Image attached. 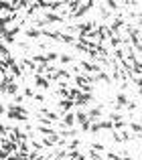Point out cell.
<instances>
[{"mask_svg":"<svg viewBox=\"0 0 142 160\" xmlns=\"http://www.w3.org/2000/svg\"><path fill=\"white\" fill-rule=\"evenodd\" d=\"M35 99H37V102H45V95H43V93H37Z\"/></svg>","mask_w":142,"mask_h":160,"instance_id":"cell-29","label":"cell"},{"mask_svg":"<svg viewBox=\"0 0 142 160\" xmlns=\"http://www.w3.org/2000/svg\"><path fill=\"white\" fill-rule=\"evenodd\" d=\"M75 118H77V126H83L85 122H89V118H87V112H85V109H81V112H75Z\"/></svg>","mask_w":142,"mask_h":160,"instance_id":"cell-12","label":"cell"},{"mask_svg":"<svg viewBox=\"0 0 142 160\" xmlns=\"http://www.w3.org/2000/svg\"><path fill=\"white\" fill-rule=\"evenodd\" d=\"M73 126H77L75 112H67V113H65V118L59 122V128H73Z\"/></svg>","mask_w":142,"mask_h":160,"instance_id":"cell-4","label":"cell"},{"mask_svg":"<svg viewBox=\"0 0 142 160\" xmlns=\"http://www.w3.org/2000/svg\"><path fill=\"white\" fill-rule=\"evenodd\" d=\"M24 37H27L28 41H37V39L43 37V31H39V28H35V27H28L27 31H24Z\"/></svg>","mask_w":142,"mask_h":160,"instance_id":"cell-9","label":"cell"},{"mask_svg":"<svg viewBox=\"0 0 142 160\" xmlns=\"http://www.w3.org/2000/svg\"><path fill=\"white\" fill-rule=\"evenodd\" d=\"M45 55H47V61L49 63H51V61H59V57H61V53H55V51H47Z\"/></svg>","mask_w":142,"mask_h":160,"instance_id":"cell-22","label":"cell"},{"mask_svg":"<svg viewBox=\"0 0 142 160\" xmlns=\"http://www.w3.org/2000/svg\"><path fill=\"white\" fill-rule=\"evenodd\" d=\"M89 148H94V150H98V152H106V146L104 144H99V142H94V144L89 146Z\"/></svg>","mask_w":142,"mask_h":160,"instance_id":"cell-26","label":"cell"},{"mask_svg":"<svg viewBox=\"0 0 142 160\" xmlns=\"http://www.w3.org/2000/svg\"><path fill=\"white\" fill-rule=\"evenodd\" d=\"M31 81L35 83V87H37V89H41V91H47L49 87H51V81H49L45 75H35Z\"/></svg>","mask_w":142,"mask_h":160,"instance_id":"cell-3","label":"cell"},{"mask_svg":"<svg viewBox=\"0 0 142 160\" xmlns=\"http://www.w3.org/2000/svg\"><path fill=\"white\" fill-rule=\"evenodd\" d=\"M95 6V2H85V4H81V6H79V10L75 12V14H71L69 18L71 20H77V18H83V14H85L87 10H91V8Z\"/></svg>","mask_w":142,"mask_h":160,"instance_id":"cell-7","label":"cell"},{"mask_svg":"<svg viewBox=\"0 0 142 160\" xmlns=\"http://www.w3.org/2000/svg\"><path fill=\"white\" fill-rule=\"evenodd\" d=\"M99 12H102V18H104V20H108V18H112V16H116L114 12H112L110 8L106 6V4H99Z\"/></svg>","mask_w":142,"mask_h":160,"instance_id":"cell-14","label":"cell"},{"mask_svg":"<svg viewBox=\"0 0 142 160\" xmlns=\"http://www.w3.org/2000/svg\"><path fill=\"white\" fill-rule=\"evenodd\" d=\"M102 109H104L102 106L87 109V118H89V122H99V120H102Z\"/></svg>","mask_w":142,"mask_h":160,"instance_id":"cell-10","label":"cell"},{"mask_svg":"<svg viewBox=\"0 0 142 160\" xmlns=\"http://www.w3.org/2000/svg\"><path fill=\"white\" fill-rule=\"evenodd\" d=\"M23 93H24V98H31V99H35V91H33V87L31 85H24V89H23Z\"/></svg>","mask_w":142,"mask_h":160,"instance_id":"cell-23","label":"cell"},{"mask_svg":"<svg viewBox=\"0 0 142 160\" xmlns=\"http://www.w3.org/2000/svg\"><path fill=\"white\" fill-rule=\"evenodd\" d=\"M112 140H114L116 144H124V140H122V136H120V132H116V130L112 132Z\"/></svg>","mask_w":142,"mask_h":160,"instance_id":"cell-25","label":"cell"},{"mask_svg":"<svg viewBox=\"0 0 142 160\" xmlns=\"http://www.w3.org/2000/svg\"><path fill=\"white\" fill-rule=\"evenodd\" d=\"M73 108H77L73 99H59V109H61V112L67 113V112H71Z\"/></svg>","mask_w":142,"mask_h":160,"instance_id":"cell-11","label":"cell"},{"mask_svg":"<svg viewBox=\"0 0 142 160\" xmlns=\"http://www.w3.org/2000/svg\"><path fill=\"white\" fill-rule=\"evenodd\" d=\"M106 158L108 160H124V156L118 154V152H106Z\"/></svg>","mask_w":142,"mask_h":160,"instance_id":"cell-24","label":"cell"},{"mask_svg":"<svg viewBox=\"0 0 142 160\" xmlns=\"http://www.w3.org/2000/svg\"><path fill=\"white\" fill-rule=\"evenodd\" d=\"M37 118H45V120H51V122H59L61 113L59 112H51V109H47V108H41V109H37Z\"/></svg>","mask_w":142,"mask_h":160,"instance_id":"cell-2","label":"cell"},{"mask_svg":"<svg viewBox=\"0 0 142 160\" xmlns=\"http://www.w3.org/2000/svg\"><path fill=\"white\" fill-rule=\"evenodd\" d=\"M57 134H59L61 138H69V140H73V138H79V130H75V128H59L57 130Z\"/></svg>","mask_w":142,"mask_h":160,"instance_id":"cell-6","label":"cell"},{"mask_svg":"<svg viewBox=\"0 0 142 160\" xmlns=\"http://www.w3.org/2000/svg\"><path fill=\"white\" fill-rule=\"evenodd\" d=\"M59 61H61V63H65V65H67V63H77V59H75L73 55H69V53H61Z\"/></svg>","mask_w":142,"mask_h":160,"instance_id":"cell-17","label":"cell"},{"mask_svg":"<svg viewBox=\"0 0 142 160\" xmlns=\"http://www.w3.org/2000/svg\"><path fill=\"white\" fill-rule=\"evenodd\" d=\"M108 120H110V122H114V124H116V122H122V120H124V116H122L120 112H112L110 116H108Z\"/></svg>","mask_w":142,"mask_h":160,"instance_id":"cell-21","label":"cell"},{"mask_svg":"<svg viewBox=\"0 0 142 160\" xmlns=\"http://www.w3.org/2000/svg\"><path fill=\"white\" fill-rule=\"evenodd\" d=\"M81 148V140L79 138H73V140L67 142V150H79Z\"/></svg>","mask_w":142,"mask_h":160,"instance_id":"cell-18","label":"cell"},{"mask_svg":"<svg viewBox=\"0 0 142 160\" xmlns=\"http://www.w3.org/2000/svg\"><path fill=\"white\" fill-rule=\"evenodd\" d=\"M128 128H132V132H134L138 138H142V124H138V122H130Z\"/></svg>","mask_w":142,"mask_h":160,"instance_id":"cell-16","label":"cell"},{"mask_svg":"<svg viewBox=\"0 0 142 160\" xmlns=\"http://www.w3.org/2000/svg\"><path fill=\"white\" fill-rule=\"evenodd\" d=\"M43 20L47 22V27H49V24H53V22H65L63 16L55 14V12H47V14H43Z\"/></svg>","mask_w":142,"mask_h":160,"instance_id":"cell-8","label":"cell"},{"mask_svg":"<svg viewBox=\"0 0 142 160\" xmlns=\"http://www.w3.org/2000/svg\"><path fill=\"white\" fill-rule=\"evenodd\" d=\"M95 79H98V81H104L106 85H112V77L106 73V71H99V73L95 75Z\"/></svg>","mask_w":142,"mask_h":160,"instance_id":"cell-15","label":"cell"},{"mask_svg":"<svg viewBox=\"0 0 142 160\" xmlns=\"http://www.w3.org/2000/svg\"><path fill=\"white\" fill-rule=\"evenodd\" d=\"M23 98H24V95H14V103H20V106H23Z\"/></svg>","mask_w":142,"mask_h":160,"instance_id":"cell-28","label":"cell"},{"mask_svg":"<svg viewBox=\"0 0 142 160\" xmlns=\"http://www.w3.org/2000/svg\"><path fill=\"white\" fill-rule=\"evenodd\" d=\"M94 102H95L94 93H81L77 99H75V106H77V108H87L89 103H94Z\"/></svg>","mask_w":142,"mask_h":160,"instance_id":"cell-5","label":"cell"},{"mask_svg":"<svg viewBox=\"0 0 142 160\" xmlns=\"http://www.w3.org/2000/svg\"><path fill=\"white\" fill-rule=\"evenodd\" d=\"M98 126H99V130H108V132H114V122H110V120H99V122H98Z\"/></svg>","mask_w":142,"mask_h":160,"instance_id":"cell-13","label":"cell"},{"mask_svg":"<svg viewBox=\"0 0 142 160\" xmlns=\"http://www.w3.org/2000/svg\"><path fill=\"white\" fill-rule=\"evenodd\" d=\"M87 158H89V160H104L102 152H98V150H94V148L87 150Z\"/></svg>","mask_w":142,"mask_h":160,"instance_id":"cell-19","label":"cell"},{"mask_svg":"<svg viewBox=\"0 0 142 160\" xmlns=\"http://www.w3.org/2000/svg\"><path fill=\"white\" fill-rule=\"evenodd\" d=\"M4 95H18V85H16V81H14V83H10V85L6 87Z\"/></svg>","mask_w":142,"mask_h":160,"instance_id":"cell-20","label":"cell"},{"mask_svg":"<svg viewBox=\"0 0 142 160\" xmlns=\"http://www.w3.org/2000/svg\"><path fill=\"white\" fill-rule=\"evenodd\" d=\"M4 112H6L8 120H16V122H28V109L20 103H6L4 106Z\"/></svg>","mask_w":142,"mask_h":160,"instance_id":"cell-1","label":"cell"},{"mask_svg":"<svg viewBox=\"0 0 142 160\" xmlns=\"http://www.w3.org/2000/svg\"><path fill=\"white\" fill-rule=\"evenodd\" d=\"M136 108H138V106H136L134 102H130V103H128V106H126V112H134Z\"/></svg>","mask_w":142,"mask_h":160,"instance_id":"cell-27","label":"cell"}]
</instances>
